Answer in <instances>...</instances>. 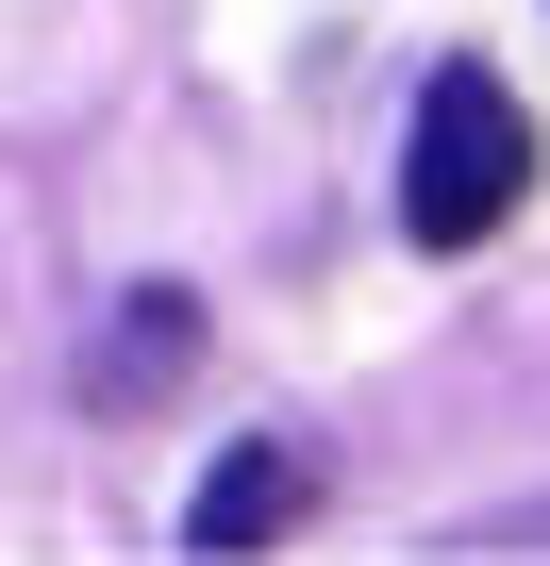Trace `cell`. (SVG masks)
<instances>
[{
  "instance_id": "3957f363",
  "label": "cell",
  "mask_w": 550,
  "mask_h": 566,
  "mask_svg": "<svg viewBox=\"0 0 550 566\" xmlns=\"http://www.w3.org/2000/svg\"><path fill=\"white\" fill-rule=\"evenodd\" d=\"M184 350H200V301H167V283H151V301L101 334V417H151V400L184 384Z\"/></svg>"
},
{
  "instance_id": "7a4b0ae2",
  "label": "cell",
  "mask_w": 550,
  "mask_h": 566,
  "mask_svg": "<svg viewBox=\"0 0 550 566\" xmlns=\"http://www.w3.org/2000/svg\"><path fill=\"white\" fill-rule=\"evenodd\" d=\"M284 516H301V450H267V433H250V450H217V467H200L184 549H217V566H234V549H284Z\"/></svg>"
},
{
  "instance_id": "6da1fadb",
  "label": "cell",
  "mask_w": 550,
  "mask_h": 566,
  "mask_svg": "<svg viewBox=\"0 0 550 566\" xmlns=\"http://www.w3.org/2000/svg\"><path fill=\"white\" fill-rule=\"evenodd\" d=\"M533 184V117L500 67H434L417 84V134H401V233L417 250H484Z\"/></svg>"
}]
</instances>
